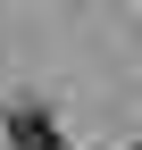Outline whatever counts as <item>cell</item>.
Masks as SVG:
<instances>
[{"mask_svg":"<svg viewBox=\"0 0 142 150\" xmlns=\"http://www.w3.org/2000/svg\"><path fill=\"white\" fill-rule=\"evenodd\" d=\"M9 142H17V150H59L50 117H9Z\"/></svg>","mask_w":142,"mask_h":150,"instance_id":"1","label":"cell"}]
</instances>
